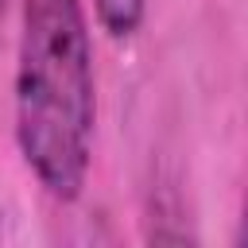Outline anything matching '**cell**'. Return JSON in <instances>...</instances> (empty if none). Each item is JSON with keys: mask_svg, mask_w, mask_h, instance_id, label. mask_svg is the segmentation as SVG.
<instances>
[{"mask_svg": "<svg viewBox=\"0 0 248 248\" xmlns=\"http://www.w3.org/2000/svg\"><path fill=\"white\" fill-rule=\"evenodd\" d=\"M4 16H8V0H0V23H4Z\"/></svg>", "mask_w": 248, "mask_h": 248, "instance_id": "obj_3", "label": "cell"}, {"mask_svg": "<svg viewBox=\"0 0 248 248\" xmlns=\"http://www.w3.org/2000/svg\"><path fill=\"white\" fill-rule=\"evenodd\" d=\"M97 128L93 39L81 0H23L16 46V147L35 182L74 202Z\"/></svg>", "mask_w": 248, "mask_h": 248, "instance_id": "obj_1", "label": "cell"}, {"mask_svg": "<svg viewBox=\"0 0 248 248\" xmlns=\"http://www.w3.org/2000/svg\"><path fill=\"white\" fill-rule=\"evenodd\" d=\"M93 12H97V23L112 39H132L143 27L147 0H93Z\"/></svg>", "mask_w": 248, "mask_h": 248, "instance_id": "obj_2", "label": "cell"}]
</instances>
